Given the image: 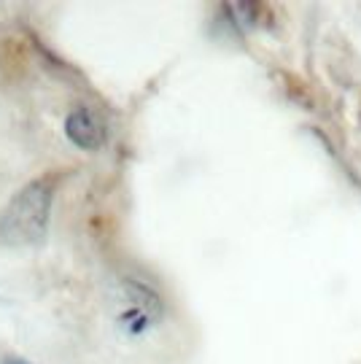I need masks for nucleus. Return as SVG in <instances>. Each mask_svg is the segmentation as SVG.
Returning a JSON list of instances; mask_svg holds the SVG:
<instances>
[{
    "label": "nucleus",
    "mask_w": 361,
    "mask_h": 364,
    "mask_svg": "<svg viewBox=\"0 0 361 364\" xmlns=\"http://www.w3.org/2000/svg\"><path fill=\"white\" fill-rule=\"evenodd\" d=\"M52 200L54 183L49 178H38L22 186L0 213V237L14 246L41 243L49 230Z\"/></svg>",
    "instance_id": "1"
},
{
    "label": "nucleus",
    "mask_w": 361,
    "mask_h": 364,
    "mask_svg": "<svg viewBox=\"0 0 361 364\" xmlns=\"http://www.w3.org/2000/svg\"><path fill=\"white\" fill-rule=\"evenodd\" d=\"M65 132L68 138L78 146V149H87L95 151L105 144V124L97 114H92L90 108H76L70 111L65 119Z\"/></svg>",
    "instance_id": "2"
},
{
    "label": "nucleus",
    "mask_w": 361,
    "mask_h": 364,
    "mask_svg": "<svg viewBox=\"0 0 361 364\" xmlns=\"http://www.w3.org/2000/svg\"><path fill=\"white\" fill-rule=\"evenodd\" d=\"M6 364H27V362H19V359H9Z\"/></svg>",
    "instance_id": "3"
}]
</instances>
